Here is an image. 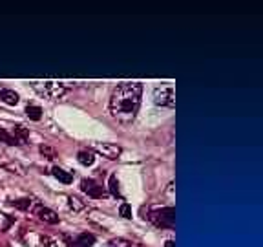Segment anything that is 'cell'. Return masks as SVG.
Here are the masks:
<instances>
[{
    "instance_id": "5",
    "label": "cell",
    "mask_w": 263,
    "mask_h": 247,
    "mask_svg": "<svg viewBox=\"0 0 263 247\" xmlns=\"http://www.w3.org/2000/svg\"><path fill=\"white\" fill-rule=\"evenodd\" d=\"M93 150L97 154H101L103 157H106V160H117V157L121 156V152H123L121 147L111 145V143H95Z\"/></svg>"
},
{
    "instance_id": "9",
    "label": "cell",
    "mask_w": 263,
    "mask_h": 247,
    "mask_svg": "<svg viewBox=\"0 0 263 247\" xmlns=\"http://www.w3.org/2000/svg\"><path fill=\"white\" fill-rule=\"evenodd\" d=\"M0 99H2L6 104H9V107H15V104L18 103V94H16L15 90L6 88V90L0 92Z\"/></svg>"
},
{
    "instance_id": "18",
    "label": "cell",
    "mask_w": 263,
    "mask_h": 247,
    "mask_svg": "<svg viewBox=\"0 0 263 247\" xmlns=\"http://www.w3.org/2000/svg\"><path fill=\"white\" fill-rule=\"evenodd\" d=\"M2 167H4L6 170H11L13 174H24V167L18 163H4Z\"/></svg>"
},
{
    "instance_id": "6",
    "label": "cell",
    "mask_w": 263,
    "mask_h": 247,
    "mask_svg": "<svg viewBox=\"0 0 263 247\" xmlns=\"http://www.w3.org/2000/svg\"><path fill=\"white\" fill-rule=\"evenodd\" d=\"M81 190L82 192H86L88 196H91V198H104L106 196V192H104L103 187L99 185L97 181L88 180V178H84V180L81 181Z\"/></svg>"
},
{
    "instance_id": "22",
    "label": "cell",
    "mask_w": 263,
    "mask_h": 247,
    "mask_svg": "<svg viewBox=\"0 0 263 247\" xmlns=\"http://www.w3.org/2000/svg\"><path fill=\"white\" fill-rule=\"evenodd\" d=\"M42 245L44 247H57V242L53 238H49V236H42Z\"/></svg>"
},
{
    "instance_id": "1",
    "label": "cell",
    "mask_w": 263,
    "mask_h": 247,
    "mask_svg": "<svg viewBox=\"0 0 263 247\" xmlns=\"http://www.w3.org/2000/svg\"><path fill=\"white\" fill-rule=\"evenodd\" d=\"M141 94H143L141 82H123V84H119L110 97V114L121 123H130L139 110Z\"/></svg>"
},
{
    "instance_id": "12",
    "label": "cell",
    "mask_w": 263,
    "mask_h": 247,
    "mask_svg": "<svg viewBox=\"0 0 263 247\" xmlns=\"http://www.w3.org/2000/svg\"><path fill=\"white\" fill-rule=\"evenodd\" d=\"M51 172H53V176L57 178L59 181H62V183H66V185L73 181V176H71L70 172H66L64 169H61V167H53V170H51Z\"/></svg>"
},
{
    "instance_id": "8",
    "label": "cell",
    "mask_w": 263,
    "mask_h": 247,
    "mask_svg": "<svg viewBox=\"0 0 263 247\" xmlns=\"http://www.w3.org/2000/svg\"><path fill=\"white\" fill-rule=\"evenodd\" d=\"M13 137L16 139V143L18 145H22V143H26V141L29 139V132H28V128L26 127H22V125H16L15 128H13Z\"/></svg>"
},
{
    "instance_id": "15",
    "label": "cell",
    "mask_w": 263,
    "mask_h": 247,
    "mask_svg": "<svg viewBox=\"0 0 263 247\" xmlns=\"http://www.w3.org/2000/svg\"><path fill=\"white\" fill-rule=\"evenodd\" d=\"M0 143H6V145H18L16 139L13 137V134H9L8 130L4 128H0Z\"/></svg>"
},
{
    "instance_id": "17",
    "label": "cell",
    "mask_w": 263,
    "mask_h": 247,
    "mask_svg": "<svg viewBox=\"0 0 263 247\" xmlns=\"http://www.w3.org/2000/svg\"><path fill=\"white\" fill-rule=\"evenodd\" d=\"M108 189L114 194L115 198H121V190H119V181L115 176H110V183H108Z\"/></svg>"
},
{
    "instance_id": "2",
    "label": "cell",
    "mask_w": 263,
    "mask_h": 247,
    "mask_svg": "<svg viewBox=\"0 0 263 247\" xmlns=\"http://www.w3.org/2000/svg\"><path fill=\"white\" fill-rule=\"evenodd\" d=\"M148 218L154 225L161 227V229H172L174 222H176V210L174 207H163V209L152 210Z\"/></svg>"
},
{
    "instance_id": "16",
    "label": "cell",
    "mask_w": 263,
    "mask_h": 247,
    "mask_svg": "<svg viewBox=\"0 0 263 247\" xmlns=\"http://www.w3.org/2000/svg\"><path fill=\"white\" fill-rule=\"evenodd\" d=\"M70 209H73L75 213H79V210H84V209H86V203L81 202V198L70 196Z\"/></svg>"
},
{
    "instance_id": "4",
    "label": "cell",
    "mask_w": 263,
    "mask_h": 247,
    "mask_svg": "<svg viewBox=\"0 0 263 247\" xmlns=\"http://www.w3.org/2000/svg\"><path fill=\"white\" fill-rule=\"evenodd\" d=\"M42 94L49 99H61L66 94L64 82L59 81H44L42 82Z\"/></svg>"
},
{
    "instance_id": "24",
    "label": "cell",
    "mask_w": 263,
    "mask_h": 247,
    "mask_svg": "<svg viewBox=\"0 0 263 247\" xmlns=\"http://www.w3.org/2000/svg\"><path fill=\"white\" fill-rule=\"evenodd\" d=\"M164 247H176V243H174V240H166V242H164Z\"/></svg>"
},
{
    "instance_id": "13",
    "label": "cell",
    "mask_w": 263,
    "mask_h": 247,
    "mask_svg": "<svg viewBox=\"0 0 263 247\" xmlns=\"http://www.w3.org/2000/svg\"><path fill=\"white\" fill-rule=\"evenodd\" d=\"M26 114H28L29 119L41 121V117H42V108L41 107H35V104H28V107H26Z\"/></svg>"
},
{
    "instance_id": "20",
    "label": "cell",
    "mask_w": 263,
    "mask_h": 247,
    "mask_svg": "<svg viewBox=\"0 0 263 247\" xmlns=\"http://www.w3.org/2000/svg\"><path fill=\"white\" fill-rule=\"evenodd\" d=\"M119 214H121V216H123V218L130 220V218H132V207L128 205V203H121V207H119Z\"/></svg>"
},
{
    "instance_id": "19",
    "label": "cell",
    "mask_w": 263,
    "mask_h": 247,
    "mask_svg": "<svg viewBox=\"0 0 263 247\" xmlns=\"http://www.w3.org/2000/svg\"><path fill=\"white\" fill-rule=\"evenodd\" d=\"M13 223V218L11 216H8V214H0V229L6 231L9 229V225Z\"/></svg>"
},
{
    "instance_id": "3",
    "label": "cell",
    "mask_w": 263,
    "mask_h": 247,
    "mask_svg": "<svg viewBox=\"0 0 263 247\" xmlns=\"http://www.w3.org/2000/svg\"><path fill=\"white\" fill-rule=\"evenodd\" d=\"M154 103L161 104V107L172 108L176 104V92L172 86H161L154 90Z\"/></svg>"
},
{
    "instance_id": "14",
    "label": "cell",
    "mask_w": 263,
    "mask_h": 247,
    "mask_svg": "<svg viewBox=\"0 0 263 247\" xmlns=\"http://www.w3.org/2000/svg\"><path fill=\"white\" fill-rule=\"evenodd\" d=\"M13 203H15L16 209H21V210H29L33 207L31 198H21V200H16V202H13Z\"/></svg>"
},
{
    "instance_id": "11",
    "label": "cell",
    "mask_w": 263,
    "mask_h": 247,
    "mask_svg": "<svg viewBox=\"0 0 263 247\" xmlns=\"http://www.w3.org/2000/svg\"><path fill=\"white\" fill-rule=\"evenodd\" d=\"M77 160L81 165H84V167H91V165L95 163V154L91 152V150H81V152L77 154Z\"/></svg>"
},
{
    "instance_id": "10",
    "label": "cell",
    "mask_w": 263,
    "mask_h": 247,
    "mask_svg": "<svg viewBox=\"0 0 263 247\" xmlns=\"http://www.w3.org/2000/svg\"><path fill=\"white\" fill-rule=\"evenodd\" d=\"M95 243V236L91 233H82L75 240V247H91Z\"/></svg>"
},
{
    "instance_id": "21",
    "label": "cell",
    "mask_w": 263,
    "mask_h": 247,
    "mask_svg": "<svg viewBox=\"0 0 263 247\" xmlns=\"http://www.w3.org/2000/svg\"><path fill=\"white\" fill-rule=\"evenodd\" d=\"M108 247H130V242H126L123 238H115L108 242Z\"/></svg>"
},
{
    "instance_id": "7",
    "label": "cell",
    "mask_w": 263,
    "mask_h": 247,
    "mask_svg": "<svg viewBox=\"0 0 263 247\" xmlns=\"http://www.w3.org/2000/svg\"><path fill=\"white\" fill-rule=\"evenodd\" d=\"M37 214H39V218H41L42 222L51 223V225H55V223H59V214L55 213V210L48 209V207H41Z\"/></svg>"
},
{
    "instance_id": "23",
    "label": "cell",
    "mask_w": 263,
    "mask_h": 247,
    "mask_svg": "<svg viewBox=\"0 0 263 247\" xmlns=\"http://www.w3.org/2000/svg\"><path fill=\"white\" fill-rule=\"evenodd\" d=\"M41 152L42 154H48V160H53V152H51V150H49V148L48 147H41Z\"/></svg>"
}]
</instances>
